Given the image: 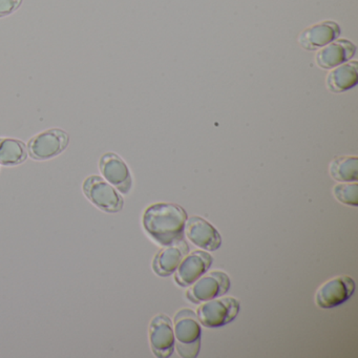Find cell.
Wrapping results in <instances>:
<instances>
[{
	"label": "cell",
	"instance_id": "d6986e66",
	"mask_svg": "<svg viewBox=\"0 0 358 358\" xmlns=\"http://www.w3.org/2000/svg\"><path fill=\"white\" fill-rule=\"evenodd\" d=\"M24 0H0V18L7 17L22 7Z\"/></svg>",
	"mask_w": 358,
	"mask_h": 358
},
{
	"label": "cell",
	"instance_id": "8992f818",
	"mask_svg": "<svg viewBox=\"0 0 358 358\" xmlns=\"http://www.w3.org/2000/svg\"><path fill=\"white\" fill-rule=\"evenodd\" d=\"M69 142L70 137L66 131L58 129H49L30 140L28 152L34 160H50L64 152Z\"/></svg>",
	"mask_w": 358,
	"mask_h": 358
},
{
	"label": "cell",
	"instance_id": "52a82bcc",
	"mask_svg": "<svg viewBox=\"0 0 358 358\" xmlns=\"http://www.w3.org/2000/svg\"><path fill=\"white\" fill-rule=\"evenodd\" d=\"M355 291L351 276L339 275L327 280L318 288L315 301L322 309H331L345 303Z\"/></svg>",
	"mask_w": 358,
	"mask_h": 358
},
{
	"label": "cell",
	"instance_id": "7a4b0ae2",
	"mask_svg": "<svg viewBox=\"0 0 358 358\" xmlns=\"http://www.w3.org/2000/svg\"><path fill=\"white\" fill-rule=\"evenodd\" d=\"M175 347L181 357L194 358L201 349V324L196 313L190 309H181L173 317Z\"/></svg>",
	"mask_w": 358,
	"mask_h": 358
},
{
	"label": "cell",
	"instance_id": "9c48e42d",
	"mask_svg": "<svg viewBox=\"0 0 358 358\" xmlns=\"http://www.w3.org/2000/svg\"><path fill=\"white\" fill-rule=\"evenodd\" d=\"M102 177L123 194H129L133 187V178L127 163L114 152H106L100 159Z\"/></svg>",
	"mask_w": 358,
	"mask_h": 358
},
{
	"label": "cell",
	"instance_id": "5bb4252c",
	"mask_svg": "<svg viewBox=\"0 0 358 358\" xmlns=\"http://www.w3.org/2000/svg\"><path fill=\"white\" fill-rule=\"evenodd\" d=\"M188 252H189V247L184 238L175 244L165 246L155 255L152 261V269L155 273L158 274L161 278H166L175 273L182 259Z\"/></svg>",
	"mask_w": 358,
	"mask_h": 358
},
{
	"label": "cell",
	"instance_id": "4fadbf2b",
	"mask_svg": "<svg viewBox=\"0 0 358 358\" xmlns=\"http://www.w3.org/2000/svg\"><path fill=\"white\" fill-rule=\"evenodd\" d=\"M356 45L348 39H336L320 49L315 56L316 64L322 70H332L355 56Z\"/></svg>",
	"mask_w": 358,
	"mask_h": 358
},
{
	"label": "cell",
	"instance_id": "ba28073f",
	"mask_svg": "<svg viewBox=\"0 0 358 358\" xmlns=\"http://www.w3.org/2000/svg\"><path fill=\"white\" fill-rule=\"evenodd\" d=\"M150 348L156 357L169 358L175 350V332L169 316L160 313L152 318L148 328Z\"/></svg>",
	"mask_w": 358,
	"mask_h": 358
},
{
	"label": "cell",
	"instance_id": "8fae6325",
	"mask_svg": "<svg viewBox=\"0 0 358 358\" xmlns=\"http://www.w3.org/2000/svg\"><path fill=\"white\" fill-rule=\"evenodd\" d=\"M184 232L192 244L203 250L215 251L221 247V234L202 217L194 215L188 217Z\"/></svg>",
	"mask_w": 358,
	"mask_h": 358
},
{
	"label": "cell",
	"instance_id": "ac0fdd59",
	"mask_svg": "<svg viewBox=\"0 0 358 358\" xmlns=\"http://www.w3.org/2000/svg\"><path fill=\"white\" fill-rule=\"evenodd\" d=\"M333 196L341 204L348 206L358 205V184L356 182H343L333 188Z\"/></svg>",
	"mask_w": 358,
	"mask_h": 358
},
{
	"label": "cell",
	"instance_id": "2e32d148",
	"mask_svg": "<svg viewBox=\"0 0 358 358\" xmlns=\"http://www.w3.org/2000/svg\"><path fill=\"white\" fill-rule=\"evenodd\" d=\"M28 150L26 144L20 140L1 138L0 139V164L3 166H16L27 160Z\"/></svg>",
	"mask_w": 358,
	"mask_h": 358
},
{
	"label": "cell",
	"instance_id": "277c9868",
	"mask_svg": "<svg viewBox=\"0 0 358 358\" xmlns=\"http://www.w3.org/2000/svg\"><path fill=\"white\" fill-rule=\"evenodd\" d=\"M231 282L229 275L221 270L207 271L186 290V297L192 303H201L226 294Z\"/></svg>",
	"mask_w": 358,
	"mask_h": 358
},
{
	"label": "cell",
	"instance_id": "30bf717a",
	"mask_svg": "<svg viewBox=\"0 0 358 358\" xmlns=\"http://www.w3.org/2000/svg\"><path fill=\"white\" fill-rule=\"evenodd\" d=\"M213 262V257L207 251L188 252L175 271L176 282L181 287H189L208 271Z\"/></svg>",
	"mask_w": 358,
	"mask_h": 358
},
{
	"label": "cell",
	"instance_id": "3957f363",
	"mask_svg": "<svg viewBox=\"0 0 358 358\" xmlns=\"http://www.w3.org/2000/svg\"><path fill=\"white\" fill-rule=\"evenodd\" d=\"M241 310L236 297L223 296L203 301L196 310L199 322L206 328H221L234 322Z\"/></svg>",
	"mask_w": 358,
	"mask_h": 358
},
{
	"label": "cell",
	"instance_id": "6da1fadb",
	"mask_svg": "<svg viewBox=\"0 0 358 358\" xmlns=\"http://www.w3.org/2000/svg\"><path fill=\"white\" fill-rule=\"evenodd\" d=\"M187 219V213L180 205L157 203L145 209L142 223L146 234L165 247L183 240Z\"/></svg>",
	"mask_w": 358,
	"mask_h": 358
},
{
	"label": "cell",
	"instance_id": "7c38bea8",
	"mask_svg": "<svg viewBox=\"0 0 358 358\" xmlns=\"http://www.w3.org/2000/svg\"><path fill=\"white\" fill-rule=\"evenodd\" d=\"M341 34V30L338 24L326 20L303 30L299 34V43L307 51H317L324 45L338 39Z\"/></svg>",
	"mask_w": 358,
	"mask_h": 358
},
{
	"label": "cell",
	"instance_id": "9a60e30c",
	"mask_svg": "<svg viewBox=\"0 0 358 358\" xmlns=\"http://www.w3.org/2000/svg\"><path fill=\"white\" fill-rule=\"evenodd\" d=\"M358 62H347L332 69L327 76V87L332 93H343L353 89L358 83Z\"/></svg>",
	"mask_w": 358,
	"mask_h": 358
},
{
	"label": "cell",
	"instance_id": "5b68a950",
	"mask_svg": "<svg viewBox=\"0 0 358 358\" xmlns=\"http://www.w3.org/2000/svg\"><path fill=\"white\" fill-rule=\"evenodd\" d=\"M83 189L87 198L104 213H117L124 206L122 196L103 178L91 176L83 182Z\"/></svg>",
	"mask_w": 358,
	"mask_h": 358
},
{
	"label": "cell",
	"instance_id": "e0dca14e",
	"mask_svg": "<svg viewBox=\"0 0 358 358\" xmlns=\"http://www.w3.org/2000/svg\"><path fill=\"white\" fill-rule=\"evenodd\" d=\"M335 181L356 182L358 179V158L353 156L336 157L329 167Z\"/></svg>",
	"mask_w": 358,
	"mask_h": 358
}]
</instances>
